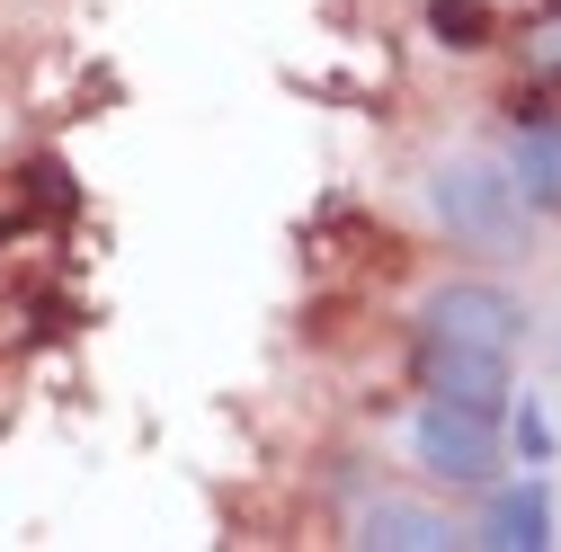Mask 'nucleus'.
Returning a JSON list of instances; mask_svg holds the SVG:
<instances>
[{"label": "nucleus", "mask_w": 561, "mask_h": 552, "mask_svg": "<svg viewBox=\"0 0 561 552\" xmlns=\"http://www.w3.org/2000/svg\"><path fill=\"white\" fill-rule=\"evenodd\" d=\"M428 27H437V45H455V54H481L490 36H500L490 0H428Z\"/></svg>", "instance_id": "6e6552de"}, {"label": "nucleus", "mask_w": 561, "mask_h": 552, "mask_svg": "<svg viewBox=\"0 0 561 552\" xmlns=\"http://www.w3.org/2000/svg\"><path fill=\"white\" fill-rule=\"evenodd\" d=\"M419 330L428 338H455V348H517L526 338V303L500 295V286H481V276H455V286H437L428 303H419Z\"/></svg>", "instance_id": "7ed1b4c3"}, {"label": "nucleus", "mask_w": 561, "mask_h": 552, "mask_svg": "<svg viewBox=\"0 0 561 552\" xmlns=\"http://www.w3.org/2000/svg\"><path fill=\"white\" fill-rule=\"evenodd\" d=\"M517 437H526V463L552 455V428H543V410H535V401H517Z\"/></svg>", "instance_id": "1a4fd4ad"}, {"label": "nucleus", "mask_w": 561, "mask_h": 552, "mask_svg": "<svg viewBox=\"0 0 561 552\" xmlns=\"http://www.w3.org/2000/svg\"><path fill=\"white\" fill-rule=\"evenodd\" d=\"M508 179H517V196H526V215H535V205H561V125H526Z\"/></svg>", "instance_id": "0eeeda50"}, {"label": "nucleus", "mask_w": 561, "mask_h": 552, "mask_svg": "<svg viewBox=\"0 0 561 552\" xmlns=\"http://www.w3.org/2000/svg\"><path fill=\"white\" fill-rule=\"evenodd\" d=\"M472 543H490V552H543V543H552V499H543V481H517V491H500Z\"/></svg>", "instance_id": "39448f33"}, {"label": "nucleus", "mask_w": 561, "mask_h": 552, "mask_svg": "<svg viewBox=\"0 0 561 552\" xmlns=\"http://www.w3.org/2000/svg\"><path fill=\"white\" fill-rule=\"evenodd\" d=\"M428 205H437V223L472 250H517L526 241V196L500 161H437L428 179Z\"/></svg>", "instance_id": "f257e3e1"}, {"label": "nucleus", "mask_w": 561, "mask_h": 552, "mask_svg": "<svg viewBox=\"0 0 561 552\" xmlns=\"http://www.w3.org/2000/svg\"><path fill=\"white\" fill-rule=\"evenodd\" d=\"M410 455L428 463V481H446V491H490V481H500V419H490V410H463V401H419Z\"/></svg>", "instance_id": "f03ea898"}, {"label": "nucleus", "mask_w": 561, "mask_h": 552, "mask_svg": "<svg viewBox=\"0 0 561 552\" xmlns=\"http://www.w3.org/2000/svg\"><path fill=\"white\" fill-rule=\"evenodd\" d=\"M552 10H561V0H552Z\"/></svg>", "instance_id": "9d476101"}, {"label": "nucleus", "mask_w": 561, "mask_h": 552, "mask_svg": "<svg viewBox=\"0 0 561 552\" xmlns=\"http://www.w3.org/2000/svg\"><path fill=\"white\" fill-rule=\"evenodd\" d=\"M419 392L428 401H463V410H508V357L500 348H455V338L419 330Z\"/></svg>", "instance_id": "20e7f679"}, {"label": "nucleus", "mask_w": 561, "mask_h": 552, "mask_svg": "<svg viewBox=\"0 0 561 552\" xmlns=\"http://www.w3.org/2000/svg\"><path fill=\"white\" fill-rule=\"evenodd\" d=\"M357 543H375V552H446V543H455V526H446L437 508H410V499H375V508L357 517Z\"/></svg>", "instance_id": "423d86ee"}]
</instances>
